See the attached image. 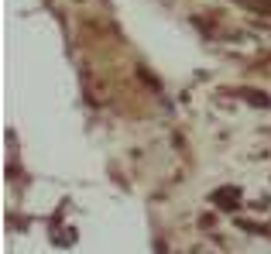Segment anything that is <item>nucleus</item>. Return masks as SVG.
I'll list each match as a JSON object with an SVG mask.
<instances>
[{
  "instance_id": "nucleus-1",
  "label": "nucleus",
  "mask_w": 271,
  "mask_h": 254,
  "mask_svg": "<svg viewBox=\"0 0 271 254\" xmlns=\"http://www.w3.org/2000/svg\"><path fill=\"white\" fill-rule=\"evenodd\" d=\"M216 203H220V206H237V189H223V193H216Z\"/></svg>"
}]
</instances>
